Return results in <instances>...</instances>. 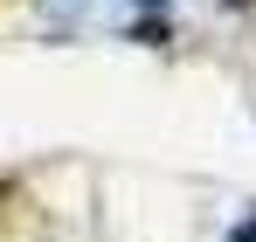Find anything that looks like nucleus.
I'll use <instances>...</instances> for the list:
<instances>
[{"label": "nucleus", "mask_w": 256, "mask_h": 242, "mask_svg": "<svg viewBox=\"0 0 256 242\" xmlns=\"http://www.w3.org/2000/svg\"><path fill=\"white\" fill-rule=\"evenodd\" d=\"M236 242H256V228H242V236H236Z\"/></svg>", "instance_id": "f257e3e1"}]
</instances>
